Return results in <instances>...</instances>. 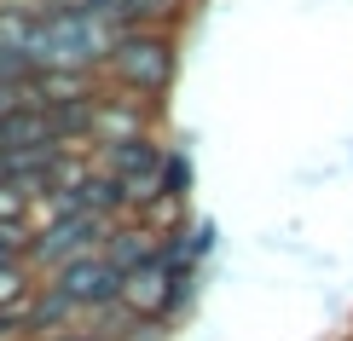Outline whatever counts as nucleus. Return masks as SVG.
Returning a JSON list of instances; mask_svg holds the SVG:
<instances>
[{
    "instance_id": "6e6552de",
    "label": "nucleus",
    "mask_w": 353,
    "mask_h": 341,
    "mask_svg": "<svg viewBox=\"0 0 353 341\" xmlns=\"http://www.w3.org/2000/svg\"><path fill=\"white\" fill-rule=\"evenodd\" d=\"M191 12V0H116V18L128 23H157V29H180V18Z\"/></svg>"
},
{
    "instance_id": "20e7f679",
    "label": "nucleus",
    "mask_w": 353,
    "mask_h": 341,
    "mask_svg": "<svg viewBox=\"0 0 353 341\" xmlns=\"http://www.w3.org/2000/svg\"><path fill=\"white\" fill-rule=\"evenodd\" d=\"M99 168H110L116 180H122L128 191H134V203L145 209V203L157 197V180H163V162H168V145L163 133H139V139H116V145H99Z\"/></svg>"
},
{
    "instance_id": "9d476101",
    "label": "nucleus",
    "mask_w": 353,
    "mask_h": 341,
    "mask_svg": "<svg viewBox=\"0 0 353 341\" xmlns=\"http://www.w3.org/2000/svg\"><path fill=\"white\" fill-rule=\"evenodd\" d=\"M35 243V220H0V260H18Z\"/></svg>"
},
{
    "instance_id": "7ed1b4c3",
    "label": "nucleus",
    "mask_w": 353,
    "mask_h": 341,
    "mask_svg": "<svg viewBox=\"0 0 353 341\" xmlns=\"http://www.w3.org/2000/svg\"><path fill=\"white\" fill-rule=\"evenodd\" d=\"M110 226H116V220L81 209V203H41L29 260H35V272L47 278V272H58V266H70V260L93 255V249H105V231Z\"/></svg>"
},
{
    "instance_id": "1a4fd4ad",
    "label": "nucleus",
    "mask_w": 353,
    "mask_h": 341,
    "mask_svg": "<svg viewBox=\"0 0 353 341\" xmlns=\"http://www.w3.org/2000/svg\"><path fill=\"white\" fill-rule=\"evenodd\" d=\"M191 185H197V162H191V151L168 145V162H163V180H157V197H163V203H191Z\"/></svg>"
},
{
    "instance_id": "0eeeda50",
    "label": "nucleus",
    "mask_w": 353,
    "mask_h": 341,
    "mask_svg": "<svg viewBox=\"0 0 353 341\" xmlns=\"http://www.w3.org/2000/svg\"><path fill=\"white\" fill-rule=\"evenodd\" d=\"M35 284H41V272H35V260H29V255L0 260V313H23L29 295H35Z\"/></svg>"
},
{
    "instance_id": "f03ea898",
    "label": "nucleus",
    "mask_w": 353,
    "mask_h": 341,
    "mask_svg": "<svg viewBox=\"0 0 353 341\" xmlns=\"http://www.w3.org/2000/svg\"><path fill=\"white\" fill-rule=\"evenodd\" d=\"M174 76H180V29H157V23H128L99 70L105 87L157 99V105L174 93Z\"/></svg>"
},
{
    "instance_id": "f8f14e48",
    "label": "nucleus",
    "mask_w": 353,
    "mask_h": 341,
    "mask_svg": "<svg viewBox=\"0 0 353 341\" xmlns=\"http://www.w3.org/2000/svg\"><path fill=\"white\" fill-rule=\"evenodd\" d=\"M41 341H105L93 330V324H70V330H52V335H41Z\"/></svg>"
},
{
    "instance_id": "f257e3e1",
    "label": "nucleus",
    "mask_w": 353,
    "mask_h": 341,
    "mask_svg": "<svg viewBox=\"0 0 353 341\" xmlns=\"http://www.w3.org/2000/svg\"><path fill=\"white\" fill-rule=\"evenodd\" d=\"M116 35H122V18H110L105 6H47V12H35V29H29V58L41 70H87V76H99Z\"/></svg>"
},
{
    "instance_id": "423d86ee",
    "label": "nucleus",
    "mask_w": 353,
    "mask_h": 341,
    "mask_svg": "<svg viewBox=\"0 0 353 341\" xmlns=\"http://www.w3.org/2000/svg\"><path fill=\"white\" fill-rule=\"evenodd\" d=\"M87 313L76 301H70V289L64 284H52V278H41L35 295H29V307H23V324H29V341H41V335H52V330H70V324H81Z\"/></svg>"
},
{
    "instance_id": "9b49d317",
    "label": "nucleus",
    "mask_w": 353,
    "mask_h": 341,
    "mask_svg": "<svg viewBox=\"0 0 353 341\" xmlns=\"http://www.w3.org/2000/svg\"><path fill=\"white\" fill-rule=\"evenodd\" d=\"M214 243H220V226H214V220H191V237H185V249H191V260H209L214 255Z\"/></svg>"
},
{
    "instance_id": "39448f33",
    "label": "nucleus",
    "mask_w": 353,
    "mask_h": 341,
    "mask_svg": "<svg viewBox=\"0 0 353 341\" xmlns=\"http://www.w3.org/2000/svg\"><path fill=\"white\" fill-rule=\"evenodd\" d=\"M52 284H64L70 289V301L81 307V313H99V307H116L128 295V272L116 266L105 249H93V255H81V260H70V266H58V272H47Z\"/></svg>"
}]
</instances>
